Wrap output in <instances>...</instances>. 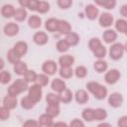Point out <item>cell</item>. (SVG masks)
<instances>
[{
    "mask_svg": "<svg viewBox=\"0 0 127 127\" xmlns=\"http://www.w3.org/2000/svg\"><path fill=\"white\" fill-rule=\"evenodd\" d=\"M120 15L123 17V18H127V4H123L121 7H120Z\"/></svg>",
    "mask_w": 127,
    "mask_h": 127,
    "instance_id": "51",
    "label": "cell"
},
{
    "mask_svg": "<svg viewBox=\"0 0 127 127\" xmlns=\"http://www.w3.org/2000/svg\"><path fill=\"white\" fill-rule=\"evenodd\" d=\"M81 117L86 122H92V121H94V109L93 108H90V107L84 108L82 110V112H81Z\"/></svg>",
    "mask_w": 127,
    "mask_h": 127,
    "instance_id": "26",
    "label": "cell"
},
{
    "mask_svg": "<svg viewBox=\"0 0 127 127\" xmlns=\"http://www.w3.org/2000/svg\"><path fill=\"white\" fill-rule=\"evenodd\" d=\"M121 77V72L117 69V68H112V69H109L105 72L104 74V80L107 84H115Z\"/></svg>",
    "mask_w": 127,
    "mask_h": 127,
    "instance_id": "4",
    "label": "cell"
},
{
    "mask_svg": "<svg viewBox=\"0 0 127 127\" xmlns=\"http://www.w3.org/2000/svg\"><path fill=\"white\" fill-rule=\"evenodd\" d=\"M117 126L118 127H127V115H123L118 119Z\"/></svg>",
    "mask_w": 127,
    "mask_h": 127,
    "instance_id": "49",
    "label": "cell"
},
{
    "mask_svg": "<svg viewBox=\"0 0 127 127\" xmlns=\"http://www.w3.org/2000/svg\"><path fill=\"white\" fill-rule=\"evenodd\" d=\"M46 101L48 105H60V102H61L60 95L57 93L50 92L46 95Z\"/></svg>",
    "mask_w": 127,
    "mask_h": 127,
    "instance_id": "28",
    "label": "cell"
},
{
    "mask_svg": "<svg viewBox=\"0 0 127 127\" xmlns=\"http://www.w3.org/2000/svg\"><path fill=\"white\" fill-rule=\"evenodd\" d=\"M56 48H57V50H58L59 53H63L64 54V53H66L69 50L70 46L68 45V43L64 39H63V40L58 41V43L56 45Z\"/></svg>",
    "mask_w": 127,
    "mask_h": 127,
    "instance_id": "36",
    "label": "cell"
},
{
    "mask_svg": "<svg viewBox=\"0 0 127 127\" xmlns=\"http://www.w3.org/2000/svg\"><path fill=\"white\" fill-rule=\"evenodd\" d=\"M29 2H30V0H20L18 3H19V5L21 6V8H24V9H26V8H28Z\"/></svg>",
    "mask_w": 127,
    "mask_h": 127,
    "instance_id": "53",
    "label": "cell"
},
{
    "mask_svg": "<svg viewBox=\"0 0 127 127\" xmlns=\"http://www.w3.org/2000/svg\"><path fill=\"white\" fill-rule=\"evenodd\" d=\"M60 99H61V102L62 103H64V104H66V103H69L71 100H72V98H73V94H72V92H71V90L70 89H68V88H65L63 92H61L60 94Z\"/></svg>",
    "mask_w": 127,
    "mask_h": 127,
    "instance_id": "24",
    "label": "cell"
},
{
    "mask_svg": "<svg viewBox=\"0 0 127 127\" xmlns=\"http://www.w3.org/2000/svg\"><path fill=\"white\" fill-rule=\"evenodd\" d=\"M102 46L101 41L98 38H91L88 42V49L93 53L94 51H96L98 48H100Z\"/></svg>",
    "mask_w": 127,
    "mask_h": 127,
    "instance_id": "38",
    "label": "cell"
},
{
    "mask_svg": "<svg viewBox=\"0 0 127 127\" xmlns=\"http://www.w3.org/2000/svg\"><path fill=\"white\" fill-rule=\"evenodd\" d=\"M42 95H43V90H42V86L38 85L37 83L32 84L31 86H29L28 89V96L30 98H32L36 103L39 102L42 99Z\"/></svg>",
    "mask_w": 127,
    "mask_h": 127,
    "instance_id": "5",
    "label": "cell"
},
{
    "mask_svg": "<svg viewBox=\"0 0 127 127\" xmlns=\"http://www.w3.org/2000/svg\"><path fill=\"white\" fill-rule=\"evenodd\" d=\"M49 11H50V4L47 1H39L37 12H39L40 14H45Z\"/></svg>",
    "mask_w": 127,
    "mask_h": 127,
    "instance_id": "43",
    "label": "cell"
},
{
    "mask_svg": "<svg viewBox=\"0 0 127 127\" xmlns=\"http://www.w3.org/2000/svg\"><path fill=\"white\" fill-rule=\"evenodd\" d=\"M113 22H114V17L112 14H110L108 12H104V13L100 14V16L98 17V23H99L100 27H102V28L108 29L109 27H111Z\"/></svg>",
    "mask_w": 127,
    "mask_h": 127,
    "instance_id": "7",
    "label": "cell"
},
{
    "mask_svg": "<svg viewBox=\"0 0 127 127\" xmlns=\"http://www.w3.org/2000/svg\"><path fill=\"white\" fill-rule=\"evenodd\" d=\"M97 127H112V125L107 123V122H101L97 125Z\"/></svg>",
    "mask_w": 127,
    "mask_h": 127,
    "instance_id": "54",
    "label": "cell"
},
{
    "mask_svg": "<svg viewBox=\"0 0 127 127\" xmlns=\"http://www.w3.org/2000/svg\"><path fill=\"white\" fill-rule=\"evenodd\" d=\"M102 39L106 44H114L117 40V32L112 29H106L102 34Z\"/></svg>",
    "mask_w": 127,
    "mask_h": 127,
    "instance_id": "13",
    "label": "cell"
},
{
    "mask_svg": "<svg viewBox=\"0 0 127 127\" xmlns=\"http://www.w3.org/2000/svg\"><path fill=\"white\" fill-rule=\"evenodd\" d=\"M28 26L31 29H39L42 26V19L38 15H32L28 18Z\"/></svg>",
    "mask_w": 127,
    "mask_h": 127,
    "instance_id": "22",
    "label": "cell"
},
{
    "mask_svg": "<svg viewBox=\"0 0 127 127\" xmlns=\"http://www.w3.org/2000/svg\"><path fill=\"white\" fill-rule=\"evenodd\" d=\"M9 117H10V109H8L2 105L0 107V119H1V121H6Z\"/></svg>",
    "mask_w": 127,
    "mask_h": 127,
    "instance_id": "45",
    "label": "cell"
},
{
    "mask_svg": "<svg viewBox=\"0 0 127 127\" xmlns=\"http://www.w3.org/2000/svg\"><path fill=\"white\" fill-rule=\"evenodd\" d=\"M28 84L29 83L24 78H17L15 81H13V83H11L9 85V87L7 89V92H8V94L17 97V95H19L20 93L29 89Z\"/></svg>",
    "mask_w": 127,
    "mask_h": 127,
    "instance_id": "2",
    "label": "cell"
},
{
    "mask_svg": "<svg viewBox=\"0 0 127 127\" xmlns=\"http://www.w3.org/2000/svg\"><path fill=\"white\" fill-rule=\"evenodd\" d=\"M38 121H39V123H40L42 126L49 127V126H51V125L54 123V117H52V116L49 115L48 113H44V114H42V115L39 116Z\"/></svg>",
    "mask_w": 127,
    "mask_h": 127,
    "instance_id": "27",
    "label": "cell"
},
{
    "mask_svg": "<svg viewBox=\"0 0 127 127\" xmlns=\"http://www.w3.org/2000/svg\"><path fill=\"white\" fill-rule=\"evenodd\" d=\"M123 46H124V51H125V52L127 53V42H126V43H125V44H124Z\"/></svg>",
    "mask_w": 127,
    "mask_h": 127,
    "instance_id": "55",
    "label": "cell"
},
{
    "mask_svg": "<svg viewBox=\"0 0 127 127\" xmlns=\"http://www.w3.org/2000/svg\"><path fill=\"white\" fill-rule=\"evenodd\" d=\"M95 5L101 6L106 10H112L116 6V1L115 0H105V1L95 0Z\"/></svg>",
    "mask_w": 127,
    "mask_h": 127,
    "instance_id": "30",
    "label": "cell"
},
{
    "mask_svg": "<svg viewBox=\"0 0 127 127\" xmlns=\"http://www.w3.org/2000/svg\"><path fill=\"white\" fill-rule=\"evenodd\" d=\"M20 104H21V107L22 108H24L26 110H29V109H32L36 105V102L27 95V96H24V97L21 98Z\"/></svg>",
    "mask_w": 127,
    "mask_h": 127,
    "instance_id": "29",
    "label": "cell"
},
{
    "mask_svg": "<svg viewBox=\"0 0 127 127\" xmlns=\"http://www.w3.org/2000/svg\"><path fill=\"white\" fill-rule=\"evenodd\" d=\"M74 73V70H72L71 67H60L59 68V74L64 79L71 78Z\"/></svg>",
    "mask_w": 127,
    "mask_h": 127,
    "instance_id": "32",
    "label": "cell"
},
{
    "mask_svg": "<svg viewBox=\"0 0 127 127\" xmlns=\"http://www.w3.org/2000/svg\"><path fill=\"white\" fill-rule=\"evenodd\" d=\"M87 73H88V70L84 65H78L74 69V75L77 78H84L87 75Z\"/></svg>",
    "mask_w": 127,
    "mask_h": 127,
    "instance_id": "39",
    "label": "cell"
},
{
    "mask_svg": "<svg viewBox=\"0 0 127 127\" xmlns=\"http://www.w3.org/2000/svg\"><path fill=\"white\" fill-rule=\"evenodd\" d=\"M57 4L61 9H64L65 10V9H68L72 5V1L71 0H58Z\"/></svg>",
    "mask_w": 127,
    "mask_h": 127,
    "instance_id": "46",
    "label": "cell"
},
{
    "mask_svg": "<svg viewBox=\"0 0 127 127\" xmlns=\"http://www.w3.org/2000/svg\"><path fill=\"white\" fill-rule=\"evenodd\" d=\"M22 127H43V126H42V125L39 123V121H37V120L28 119V120H26V121L23 123Z\"/></svg>",
    "mask_w": 127,
    "mask_h": 127,
    "instance_id": "47",
    "label": "cell"
},
{
    "mask_svg": "<svg viewBox=\"0 0 127 127\" xmlns=\"http://www.w3.org/2000/svg\"><path fill=\"white\" fill-rule=\"evenodd\" d=\"M50 82V78H49V75H47V74H45V73H40V74H38V76H37V79H36V82L35 83H37L38 85H40V86H46V85H48V83Z\"/></svg>",
    "mask_w": 127,
    "mask_h": 127,
    "instance_id": "40",
    "label": "cell"
},
{
    "mask_svg": "<svg viewBox=\"0 0 127 127\" xmlns=\"http://www.w3.org/2000/svg\"><path fill=\"white\" fill-rule=\"evenodd\" d=\"M93 56L97 59V60H103V58L106 56V54H107V50H106V48L102 45L100 48H98L96 51H94L93 53Z\"/></svg>",
    "mask_w": 127,
    "mask_h": 127,
    "instance_id": "44",
    "label": "cell"
},
{
    "mask_svg": "<svg viewBox=\"0 0 127 127\" xmlns=\"http://www.w3.org/2000/svg\"><path fill=\"white\" fill-rule=\"evenodd\" d=\"M58 32L64 35H68L69 33H71V26L69 24V22H67L66 20H60L59 21V27H58Z\"/></svg>",
    "mask_w": 127,
    "mask_h": 127,
    "instance_id": "20",
    "label": "cell"
},
{
    "mask_svg": "<svg viewBox=\"0 0 127 127\" xmlns=\"http://www.w3.org/2000/svg\"><path fill=\"white\" fill-rule=\"evenodd\" d=\"M59 19L56 18H49L46 22H45V29L48 32L54 33V32H58V27H59Z\"/></svg>",
    "mask_w": 127,
    "mask_h": 127,
    "instance_id": "19",
    "label": "cell"
},
{
    "mask_svg": "<svg viewBox=\"0 0 127 127\" xmlns=\"http://www.w3.org/2000/svg\"><path fill=\"white\" fill-rule=\"evenodd\" d=\"M93 68L96 72L98 73H102V72H105L108 68V64L104 61V60H97L94 62L93 64Z\"/></svg>",
    "mask_w": 127,
    "mask_h": 127,
    "instance_id": "23",
    "label": "cell"
},
{
    "mask_svg": "<svg viewBox=\"0 0 127 127\" xmlns=\"http://www.w3.org/2000/svg\"><path fill=\"white\" fill-rule=\"evenodd\" d=\"M49 127H69L65 122H63V121H59V122H54L51 126Z\"/></svg>",
    "mask_w": 127,
    "mask_h": 127,
    "instance_id": "52",
    "label": "cell"
},
{
    "mask_svg": "<svg viewBox=\"0 0 127 127\" xmlns=\"http://www.w3.org/2000/svg\"><path fill=\"white\" fill-rule=\"evenodd\" d=\"M11 78H12V75L8 70H5V69L1 70V72H0V82H1V84H7L8 82H10Z\"/></svg>",
    "mask_w": 127,
    "mask_h": 127,
    "instance_id": "42",
    "label": "cell"
},
{
    "mask_svg": "<svg viewBox=\"0 0 127 127\" xmlns=\"http://www.w3.org/2000/svg\"><path fill=\"white\" fill-rule=\"evenodd\" d=\"M124 34H125V35L127 36V29H126V31H125V33H124Z\"/></svg>",
    "mask_w": 127,
    "mask_h": 127,
    "instance_id": "56",
    "label": "cell"
},
{
    "mask_svg": "<svg viewBox=\"0 0 127 127\" xmlns=\"http://www.w3.org/2000/svg\"><path fill=\"white\" fill-rule=\"evenodd\" d=\"M6 57H7L8 62L10 64H16L17 63H19L21 61V57L19 55H17L16 52L13 49H11V50H9L7 52V56Z\"/></svg>",
    "mask_w": 127,
    "mask_h": 127,
    "instance_id": "34",
    "label": "cell"
},
{
    "mask_svg": "<svg viewBox=\"0 0 127 127\" xmlns=\"http://www.w3.org/2000/svg\"><path fill=\"white\" fill-rule=\"evenodd\" d=\"M124 46L120 43H114L111 45L109 48V58L112 61H119L122 59L123 54H124Z\"/></svg>",
    "mask_w": 127,
    "mask_h": 127,
    "instance_id": "3",
    "label": "cell"
},
{
    "mask_svg": "<svg viewBox=\"0 0 127 127\" xmlns=\"http://www.w3.org/2000/svg\"><path fill=\"white\" fill-rule=\"evenodd\" d=\"M12 49L16 52L17 55H19V56L22 58V57L25 56V55L27 54V52H28V44H27L26 42H24V41H19V42H17V43L13 46Z\"/></svg>",
    "mask_w": 127,
    "mask_h": 127,
    "instance_id": "15",
    "label": "cell"
},
{
    "mask_svg": "<svg viewBox=\"0 0 127 127\" xmlns=\"http://www.w3.org/2000/svg\"><path fill=\"white\" fill-rule=\"evenodd\" d=\"M114 27H115L116 32L124 34L126 29H127V21L125 19H118V20H116V22L114 24Z\"/></svg>",
    "mask_w": 127,
    "mask_h": 127,
    "instance_id": "35",
    "label": "cell"
},
{
    "mask_svg": "<svg viewBox=\"0 0 127 127\" xmlns=\"http://www.w3.org/2000/svg\"><path fill=\"white\" fill-rule=\"evenodd\" d=\"M38 4H39V1L38 0H30L29 5H28V9L30 11H37Z\"/></svg>",
    "mask_w": 127,
    "mask_h": 127,
    "instance_id": "50",
    "label": "cell"
},
{
    "mask_svg": "<svg viewBox=\"0 0 127 127\" xmlns=\"http://www.w3.org/2000/svg\"><path fill=\"white\" fill-rule=\"evenodd\" d=\"M58 64L60 67H71L74 64V58L71 55H64L59 58Z\"/></svg>",
    "mask_w": 127,
    "mask_h": 127,
    "instance_id": "14",
    "label": "cell"
},
{
    "mask_svg": "<svg viewBox=\"0 0 127 127\" xmlns=\"http://www.w3.org/2000/svg\"><path fill=\"white\" fill-rule=\"evenodd\" d=\"M60 112H61L60 105H47V107H46V113H48L52 117L59 116Z\"/></svg>",
    "mask_w": 127,
    "mask_h": 127,
    "instance_id": "37",
    "label": "cell"
},
{
    "mask_svg": "<svg viewBox=\"0 0 127 127\" xmlns=\"http://www.w3.org/2000/svg\"><path fill=\"white\" fill-rule=\"evenodd\" d=\"M86 89L94 96V98L98 100H102L108 95L107 88L97 81H88L86 83Z\"/></svg>",
    "mask_w": 127,
    "mask_h": 127,
    "instance_id": "1",
    "label": "cell"
},
{
    "mask_svg": "<svg viewBox=\"0 0 127 127\" xmlns=\"http://www.w3.org/2000/svg\"><path fill=\"white\" fill-rule=\"evenodd\" d=\"M42 70L47 75H54L57 71H59V69H58V63H56L53 60L45 61L43 63V64H42Z\"/></svg>",
    "mask_w": 127,
    "mask_h": 127,
    "instance_id": "6",
    "label": "cell"
},
{
    "mask_svg": "<svg viewBox=\"0 0 127 127\" xmlns=\"http://www.w3.org/2000/svg\"><path fill=\"white\" fill-rule=\"evenodd\" d=\"M18 104V100H17V97L16 96H13V95H10V94H7L4 98H3V106L8 108V109H14Z\"/></svg>",
    "mask_w": 127,
    "mask_h": 127,
    "instance_id": "17",
    "label": "cell"
},
{
    "mask_svg": "<svg viewBox=\"0 0 127 127\" xmlns=\"http://www.w3.org/2000/svg\"><path fill=\"white\" fill-rule=\"evenodd\" d=\"M107 111L104 108L98 107L94 109V121H103L107 118Z\"/></svg>",
    "mask_w": 127,
    "mask_h": 127,
    "instance_id": "33",
    "label": "cell"
},
{
    "mask_svg": "<svg viewBox=\"0 0 127 127\" xmlns=\"http://www.w3.org/2000/svg\"><path fill=\"white\" fill-rule=\"evenodd\" d=\"M13 70L14 72L17 74V75H20V76H24L25 73L28 71V65L25 62H22L20 61L19 63H17L16 64H14L13 66Z\"/></svg>",
    "mask_w": 127,
    "mask_h": 127,
    "instance_id": "21",
    "label": "cell"
},
{
    "mask_svg": "<svg viewBox=\"0 0 127 127\" xmlns=\"http://www.w3.org/2000/svg\"><path fill=\"white\" fill-rule=\"evenodd\" d=\"M64 40L68 43V45H69L70 47H74V46H76V45L79 43L80 38H79V35H78L77 33L71 32V33H69L68 35L65 36Z\"/></svg>",
    "mask_w": 127,
    "mask_h": 127,
    "instance_id": "25",
    "label": "cell"
},
{
    "mask_svg": "<svg viewBox=\"0 0 127 127\" xmlns=\"http://www.w3.org/2000/svg\"><path fill=\"white\" fill-rule=\"evenodd\" d=\"M51 88L55 91V92H58V93H61L63 92L65 88H66V84H65V81L63 80L62 78L60 77H56L52 80L51 82Z\"/></svg>",
    "mask_w": 127,
    "mask_h": 127,
    "instance_id": "12",
    "label": "cell"
},
{
    "mask_svg": "<svg viewBox=\"0 0 127 127\" xmlns=\"http://www.w3.org/2000/svg\"><path fill=\"white\" fill-rule=\"evenodd\" d=\"M68 126L69 127H84V123H83L82 120L75 118V119H73V120H71L69 122V125Z\"/></svg>",
    "mask_w": 127,
    "mask_h": 127,
    "instance_id": "48",
    "label": "cell"
},
{
    "mask_svg": "<svg viewBox=\"0 0 127 127\" xmlns=\"http://www.w3.org/2000/svg\"><path fill=\"white\" fill-rule=\"evenodd\" d=\"M74 99L78 104H85L88 101L89 96H88V93H87L86 90L77 89L74 93Z\"/></svg>",
    "mask_w": 127,
    "mask_h": 127,
    "instance_id": "16",
    "label": "cell"
},
{
    "mask_svg": "<svg viewBox=\"0 0 127 127\" xmlns=\"http://www.w3.org/2000/svg\"><path fill=\"white\" fill-rule=\"evenodd\" d=\"M123 103V96L119 92H112L108 95V104L113 108H118Z\"/></svg>",
    "mask_w": 127,
    "mask_h": 127,
    "instance_id": "9",
    "label": "cell"
},
{
    "mask_svg": "<svg viewBox=\"0 0 127 127\" xmlns=\"http://www.w3.org/2000/svg\"><path fill=\"white\" fill-rule=\"evenodd\" d=\"M27 16H28L27 10L20 7L18 9H16V12H15V15H14V19L17 22H23V21H25L27 19Z\"/></svg>",
    "mask_w": 127,
    "mask_h": 127,
    "instance_id": "31",
    "label": "cell"
},
{
    "mask_svg": "<svg viewBox=\"0 0 127 127\" xmlns=\"http://www.w3.org/2000/svg\"><path fill=\"white\" fill-rule=\"evenodd\" d=\"M84 13L87 19L89 20H95L97 17H99V9L95 4H88L84 8Z\"/></svg>",
    "mask_w": 127,
    "mask_h": 127,
    "instance_id": "10",
    "label": "cell"
},
{
    "mask_svg": "<svg viewBox=\"0 0 127 127\" xmlns=\"http://www.w3.org/2000/svg\"><path fill=\"white\" fill-rule=\"evenodd\" d=\"M15 12H16V9L11 4H5L1 8V15L3 18H6V19H9L12 17L14 18Z\"/></svg>",
    "mask_w": 127,
    "mask_h": 127,
    "instance_id": "18",
    "label": "cell"
},
{
    "mask_svg": "<svg viewBox=\"0 0 127 127\" xmlns=\"http://www.w3.org/2000/svg\"><path fill=\"white\" fill-rule=\"evenodd\" d=\"M33 42L38 46H45L49 42V37L46 32L39 31L36 32L33 36Z\"/></svg>",
    "mask_w": 127,
    "mask_h": 127,
    "instance_id": "11",
    "label": "cell"
},
{
    "mask_svg": "<svg viewBox=\"0 0 127 127\" xmlns=\"http://www.w3.org/2000/svg\"><path fill=\"white\" fill-rule=\"evenodd\" d=\"M37 76H38V74L36 73L35 70H33V69H28V71H27V72L25 73V75H24V79H25L28 83H32V82H36Z\"/></svg>",
    "mask_w": 127,
    "mask_h": 127,
    "instance_id": "41",
    "label": "cell"
},
{
    "mask_svg": "<svg viewBox=\"0 0 127 127\" xmlns=\"http://www.w3.org/2000/svg\"><path fill=\"white\" fill-rule=\"evenodd\" d=\"M19 31H20V27L15 22H9L3 27V33L7 37H14L18 35Z\"/></svg>",
    "mask_w": 127,
    "mask_h": 127,
    "instance_id": "8",
    "label": "cell"
}]
</instances>
